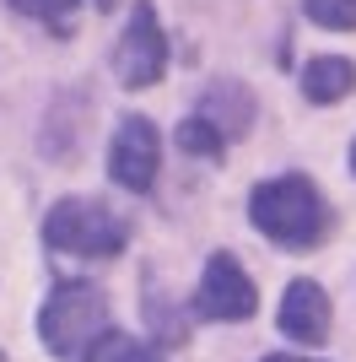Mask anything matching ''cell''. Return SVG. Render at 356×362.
Returning a JSON list of instances; mask_svg holds the SVG:
<instances>
[{
	"instance_id": "obj_7",
	"label": "cell",
	"mask_w": 356,
	"mask_h": 362,
	"mask_svg": "<svg viewBox=\"0 0 356 362\" xmlns=\"http://www.w3.org/2000/svg\"><path fill=\"white\" fill-rule=\"evenodd\" d=\"M281 330L292 335V341H324V330H329V298H324V287L319 281H292L286 287V298H281Z\"/></svg>"
},
{
	"instance_id": "obj_12",
	"label": "cell",
	"mask_w": 356,
	"mask_h": 362,
	"mask_svg": "<svg viewBox=\"0 0 356 362\" xmlns=\"http://www.w3.org/2000/svg\"><path fill=\"white\" fill-rule=\"evenodd\" d=\"M308 16L319 28H356V0H308Z\"/></svg>"
},
{
	"instance_id": "obj_11",
	"label": "cell",
	"mask_w": 356,
	"mask_h": 362,
	"mask_svg": "<svg viewBox=\"0 0 356 362\" xmlns=\"http://www.w3.org/2000/svg\"><path fill=\"white\" fill-rule=\"evenodd\" d=\"M178 146L189 151V157H222V130H216V119L210 114H189V119L178 124Z\"/></svg>"
},
{
	"instance_id": "obj_10",
	"label": "cell",
	"mask_w": 356,
	"mask_h": 362,
	"mask_svg": "<svg viewBox=\"0 0 356 362\" xmlns=\"http://www.w3.org/2000/svg\"><path fill=\"white\" fill-rule=\"evenodd\" d=\"M6 6H11V11H22V16H32V22H44L54 38H65L81 0H6Z\"/></svg>"
},
{
	"instance_id": "obj_8",
	"label": "cell",
	"mask_w": 356,
	"mask_h": 362,
	"mask_svg": "<svg viewBox=\"0 0 356 362\" xmlns=\"http://www.w3.org/2000/svg\"><path fill=\"white\" fill-rule=\"evenodd\" d=\"M351 87H356V65L340 54H319V60L302 65V98L308 103H340V98H351Z\"/></svg>"
},
{
	"instance_id": "obj_9",
	"label": "cell",
	"mask_w": 356,
	"mask_h": 362,
	"mask_svg": "<svg viewBox=\"0 0 356 362\" xmlns=\"http://www.w3.org/2000/svg\"><path fill=\"white\" fill-rule=\"evenodd\" d=\"M81 362H162L146 341H135V335H119V330H103L92 341V351Z\"/></svg>"
},
{
	"instance_id": "obj_14",
	"label": "cell",
	"mask_w": 356,
	"mask_h": 362,
	"mask_svg": "<svg viewBox=\"0 0 356 362\" xmlns=\"http://www.w3.org/2000/svg\"><path fill=\"white\" fill-rule=\"evenodd\" d=\"M351 168H356V146H351Z\"/></svg>"
},
{
	"instance_id": "obj_1",
	"label": "cell",
	"mask_w": 356,
	"mask_h": 362,
	"mask_svg": "<svg viewBox=\"0 0 356 362\" xmlns=\"http://www.w3.org/2000/svg\"><path fill=\"white\" fill-rule=\"evenodd\" d=\"M249 216L265 238L286 243V249H313V243L329 233V206H324V195L313 189V179H302V173L265 179L249 195Z\"/></svg>"
},
{
	"instance_id": "obj_3",
	"label": "cell",
	"mask_w": 356,
	"mask_h": 362,
	"mask_svg": "<svg viewBox=\"0 0 356 362\" xmlns=\"http://www.w3.org/2000/svg\"><path fill=\"white\" fill-rule=\"evenodd\" d=\"M44 238L76 259H114L124 249V222L103 200H59L44 222Z\"/></svg>"
},
{
	"instance_id": "obj_4",
	"label": "cell",
	"mask_w": 356,
	"mask_h": 362,
	"mask_svg": "<svg viewBox=\"0 0 356 362\" xmlns=\"http://www.w3.org/2000/svg\"><path fill=\"white\" fill-rule=\"evenodd\" d=\"M167 71V38H162V22H157V11H151L146 0L130 11V22H124V38H119L114 49V76L124 81V87H157Z\"/></svg>"
},
{
	"instance_id": "obj_6",
	"label": "cell",
	"mask_w": 356,
	"mask_h": 362,
	"mask_svg": "<svg viewBox=\"0 0 356 362\" xmlns=\"http://www.w3.org/2000/svg\"><path fill=\"white\" fill-rule=\"evenodd\" d=\"M194 314L200 319H249L254 314V281L243 276L232 255H210L200 292H194Z\"/></svg>"
},
{
	"instance_id": "obj_2",
	"label": "cell",
	"mask_w": 356,
	"mask_h": 362,
	"mask_svg": "<svg viewBox=\"0 0 356 362\" xmlns=\"http://www.w3.org/2000/svg\"><path fill=\"white\" fill-rule=\"evenodd\" d=\"M108 330V298L103 287L92 281H65L54 287V298L44 303L38 314V335L54 357H76V351H92V341Z\"/></svg>"
},
{
	"instance_id": "obj_13",
	"label": "cell",
	"mask_w": 356,
	"mask_h": 362,
	"mask_svg": "<svg viewBox=\"0 0 356 362\" xmlns=\"http://www.w3.org/2000/svg\"><path fill=\"white\" fill-rule=\"evenodd\" d=\"M265 362H308V357H286V351H281V357H265Z\"/></svg>"
},
{
	"instance_id": "obj_5",
	"label": "cell",
	"mask_w": 356,
	"mask_h": 362,
	"mask_svg": "<svg viewBox=\"0 0 356 362\" xmlns=\"http://www.w3.org/2000/svg\"><path fill=\"white\" fill-rule=\"evenodd\" d=\"M157 157H162L157 124H151L146 114H124L119 130H114V141H108V173H114V184L146 195L151 184H157Z\"/></svg>"
}]
</instances>
